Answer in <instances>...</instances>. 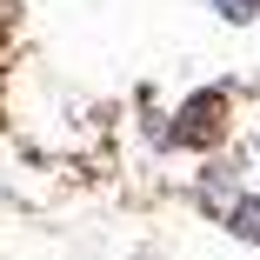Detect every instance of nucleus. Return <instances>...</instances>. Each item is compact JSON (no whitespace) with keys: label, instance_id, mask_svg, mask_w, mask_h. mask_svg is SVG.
I'll return each mask as SVG.
<instances>
[{"label":"nucleus","instance_id":"nucleus-1","mask_svg":"<svg viewBox=\"0 0 260 260\" xmlns=\"http://www.w3.org/2000/svg\"><path fill=\"white\" fill-rule=\"evenodd\" d=\"M220 127H227V93L214 87V93H193L187 107H180L174 140H180V147H214V140H220Z\"/></svg>","mask_w":260,"mask_h":260},{"label":"nucleus","instance_id":"nucleus-2","mask_svg":"<svg viewBox=\"0 0 260 260\" xmlns=\"http://www.w3.org/2000/svg\"><path fill=\"white\" fill-rule=\"evenodd\" d=\"M220 220H227L240 240H260V193H247V187H240V193H234V207H227Z\"/></svg>","mask_w":260,"mask_h":260},{"label":"nucleus","instance_id":"nucleus-3","mask_svg":"<svg viewBox=\"0 0 260 260\" xmlns=\"http://www.w3.org/2000/svg\"><path fill=\"white\" fill-rule=\"evenodd\" d=\"M214 14L240 27V20H260V0H214Z\"/></svg>","mask_w":260,"mask_h":260},{"label":"nucleus","instance_id":"nucleus-4","mask_svg":"<svg viewBox=\"0 0 260 260\" xmlns=\"http://www.w3.org/2000/svg\"><path fill=\"white\" fill-rule=\"evenodd\" d=\"M14 14H20V0H0V34L14 27Z\"/></svg>","mask_w":260,"mask_h":260},{"label":"nucleus","instance_id":"nucleus-5","mask_svg":"<svg viewBox=\"0 0 260 260\" xmlns=\"http://www.w3.org/2000/svg\"><path fill=\"white\" fill-rule=\"evenodd\" d=\"M253 160H260V134H253Z\"/></svg>","mask_w":260,"mask_h":260}]
</instances>
